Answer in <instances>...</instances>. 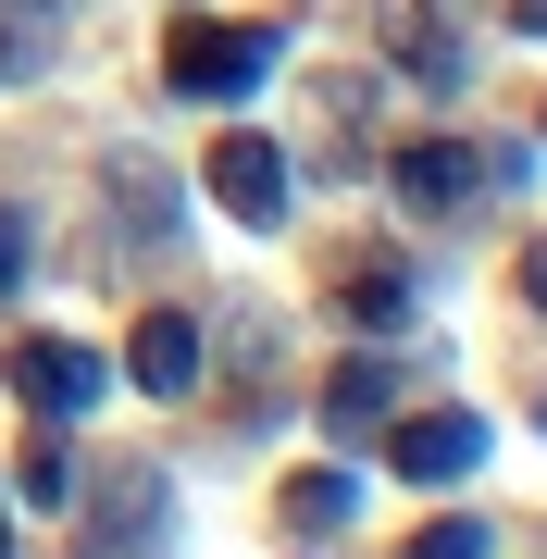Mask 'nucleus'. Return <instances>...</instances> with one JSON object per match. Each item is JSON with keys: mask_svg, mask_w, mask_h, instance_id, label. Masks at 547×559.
<instances>
[{"mask_svg": "<svg viewBox=\"0 0 547 559\" xmlns=\"http://www.w3.org/2000/svg\"><path fill=\"white\" fill-rule=\"evenodd\" d=\"M385 460H399L411 485H461L473 460H486V423H473V411H411L399 436H385Z\"/></svg>", "mask_w": 547, "mask_h": 559, "instance_id": "nucleus-4", "label": "nucleus"}, {"mask_svg": "<svg viewBox=\"0 0 547 559\" xmlns=\"http://www.w3.org/2000/svg\"><path fill=\"white\" fill-rule=\"evenodd\" d=\"M25 498H38V510H62V498H75V460H62V448H38V460H25Z\"/></svg>", "mask_w": 547, "mask_h": 559, "instance_id": "nucleus-13", "label": "nucleus"}, {"mask_svg": "<svg viewBox=\"0 0 547 559\" xmlns=\"http://www.w3.org/2000/svg\"><path fill=\"white\" fill-rule=\"evenodd\" d=\"M0 547H13V510H0Z\"/></svg>", "mask_w": 547, "mask_h": 559, "instance_id": "nucleus-18", "label": "nucleus"}, {"mask_svg": "<svg viewBox=\"0 0 547 559\" xmlns=\"http://www.w3.org/2000/svg\"><path fill=\"white\" fill-rule=\"evenodd\" d=\"M473 187H486V150H461V138H424V150H399V200H411V212H461Z\"/></svg>", "mask_w": 547, "mask_h": 559, "instance_id": "nucleus-5", "label": "nucleus"}, {"mask_svg": "<svg viewBox=\"0 0 547 559\" xmlns=\"http://www.w3.org/2000/svg\"><path fill=\"white\" fill-rule=\"evenodd\" d=\"M510 25H535V38H547V0H510Z\"/></svg>", "mask_w": 547, "mask_h": 559, "instance_id": "nucleus-17", "label": "nucleus"}, {"mask_svg": "<svg viewBox=\"0 0 547 559\" xmlns=\"http://www.w3.org/2000/svg\"><path fill=\"white\" fill-rule=\"evenodd\" d=\"M13 274H25V224L0 212V286H13Z\"/></svg>", "mask_w": 547, "mask_h": 559, "instance_id": "nucleus-15", "label": "nucleus"}, {"mask_svg": "<svg viewBox=\"0 0 547 559\" xmlns=\"http://www.w3.org/2000/svg\"><path fill=\"white\" fill-rule=\"evenodd\" d=\"M274 50H286L274 25H212V13H187L175 38H163V87L200 100V112H212V100H249V87L274 75Z\"/></svg>", "mask_w": 547, "mask_h": 559, "instance_id": "nucleus-1", "label": "nucleus"}, {"mask_svg": "<svg viewBox=\"0 0 547 559\" xmlns=\"http://www.w3.org/2000/svg\"><path fill=\"white\" fill-rule=\"evenodd\" d=\"M286 535H348V473H299L286 485Z\"/></svg>", "mask_w": 547, "mask_h": 559, "instance_id": "nucleus-10", "label": "nucleus"}, {"mask_svg": "<svg viewBox=\"0 0 547 559\" xmlns=\"http://www.w3.org/2000/svg\"><path fill=\"white\" fill-rule=\"evenodd\" d=\"M424 547H436V559H486L498 535H486V522H424Z\"/></svg>", "mask_w": 547, "mask_h": 559, "instance_id": "nucleus-14", "label": "nucleus"}, {"mask_svg": "<svg viewBox=\"0 0 547 559\" xmlns=\"http://www.w3.org/2000/svg\"><path fill=\"white\" fill-rule=\"evenodd\" d=\"M385 50L424 62V75H448V25H436V13H385Z\"/></svg>", "mask_w": 547, "mask_h": 559, "instance_id": "nucleus-12", "label": "nucleus"}, {"mask_svg": "<svg viewBox=\"0 0 547 559\" xmlns=\"http://www.w3.org/2000/svg\"><path fill=\"white\" fill-rule=\"evenodd\" d=\"M385 385H399L385 360H336V385H324V423H336V436H361V423H385Z\"/></svg>", "mask_w": 547, "mask_h": 559, "instance_id": "nucleus-9", "label": "nucleus"}, {"mask_svg": "<svg viewBox=\"0 0 547 559\" xmlns=\"http://www.w3.org/2000/svg\"><path fill=\"white\" fill-rule=\"evenodd\" d=\"M124 373H138L150 399H187V385H200V323H187V311H150L138 348H124Z\"/></svg>", "mask_w": 547, "mask_h": 559, "instance_id": "nucleus-6", "label": "nucleus"}, {"mask_svg": "<svg viewBox=\"0 0 547 559\" xmlns=\"http://www.w3.org/2000/svg\"><path fill=\"white\" fill-rule=\"evenodd\" d=\"M212 200L237 212V224H286V150L274 138H212Z\"/></svg>", "mask_w": 547, "mask_h": 559, "instance_id": "nucleus-3", "label": "nucleus"}, {"mask_svg": "<svg viewBox=\"0 0 547 559\" xmlns=\"http://www.w3.org/2000/svg\"><path fill=\"white\" fill-rule=\"evenodd\" d=\"M62 62V0H0V87H38Z\"/></svg>", "mask_w": 547, "mask_h": 559, "instance_id": "nucleus-7", "label": "nucleus"}, {"mask_svg": "<svg viewBox=\"0 0 547 559\" xmlns=\"http://www.w3.org/2000/svg\"><path fill=\"white\" fill-rule=\"evenodd\" d=\"M523 286H535V311H547V237H535V249H523Z\"/></svg>", "mask_w": 547, "mask_h": 559, "instance_id": "nucleus-16", "label": "nucleus"}, {"mask_svg": "<svg viewBox=\"0 0 547 559\" xmlns=\"http://www.w3.org/2000/svg\"><path fill=\"white\" fill-rule=\"evenodd\" d=\"M348 311H361L373 336H399V323H411V274H385V261H373V274H348Z\"/></svg>", "mask_w": 547, "mask_h": 559, "instance_id": "nucleus-11", "label": "nucleus"}, {"mask_svg": "<svg viewBox=\"0 0 547 559\" xmlns=\"http://www.w3.org/2000/svg\"><path fill=\"white\" fill-rule=\"evenodd\" d=\"M163 535V473H112V498H87V547H150Z\"/></svg>", "mask_w": 547, "mask_h": 559, "instance_id": "nucleus-8", "label": "nucleus"}, {"mask_svg": "<svg viewBox=\"0 0 547 559\" xmlns=\"http://www.w3.org/2000/svg\"><path fill=\"white\" fill-rule=\"evenodd\" d=\"M13 399L38 411V423H75V411L112 399V360L75 348V336H25V348H13Z\"/></svg>", "mask_w": 547, "mask_h": 559, "instance_id": "nucleus-2", "label": "nucleus"}]
</instances>
